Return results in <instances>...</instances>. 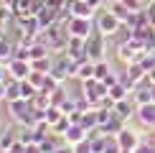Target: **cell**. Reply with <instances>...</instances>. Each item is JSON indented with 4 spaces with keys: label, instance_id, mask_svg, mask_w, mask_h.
Returning a JSON list of instances; mask_svg holds the SVG:
<instances>
[{
    "label": "cell",
    "instance_id": "obj_1",
    "mask_svg": "<svg viewBox=\"0 0 155 153\" xmlns=\"http://www.w3.org/2000/svg\"><path fill=\"white\" fill-rule=\"evenodd\" d=\"M94 25H97V33H102V36H107V38H109V36L117 33V31H122V25H125V23H122L112 10H107V8H104V10L97 13Z\"/></svg>",
    "mask_w": 155,
    "mask_h": 153
},
{
    "label": "cell",
    "instance_id": "obj_2",
    "mask_svg": "<svg viewBox=\"0 0 155 153\" xmlns=\"http://www.w3.org/2000/svg\"><path fill=\"white\" fill-rule=\"evenodd\" d=\"M76 74V59H71L69 54H61L59 59L54 61V69H51V76L54 79H59L61 84L66 79H71V76Z\"/></svg>",
    "mask_w": 155,
    "mask_h": 153
},
{
    "label": "cell",
    "instance_id": "obj_3",
    "mask_svg": "<svg viewBox=\"0 0 155 153\" xmlns=\"http://www.w3.org/2000/svg\"><path fill=\"white\" fill-rule=\"evenodd\" d=\"M107 94V84L104 82H99V79H87V82H81V97L89 102V107H97V102H99L102 97Z\"/></svg>",
    "mask_w": 155,
    "mask_h": 153
},
{
    "label": "cell",
    "instance_id": "obj_4",
    "mask_svg": "<svg viewBox=\"0 0 155 153\" xmlns=\"http://www.w3.org/2000/svg\"><path fill=\"white\" fill-rule=\"evenodd\" d=\"M66 31H69V36H76V38H84V41H87L92 33H97V25H94L92 18H76L74 15L71 21H69Z\"/></svg>",
    "mask_w": 155,
    "mask_h": 153
},
{
    "label": "cell",
    "instance_id": "obj_5",
    "mask_svg": "<svg viewBox=\"0 0 155 153\" xmlns=\"http://www.w3.org/2000/svg\"><path fill=\"white\" fill-rule=\"evenodd\" d=\"M87 59H92V61L107 59V36L92 33V36L87 38Z\"/></svg>",
    "mask_w": 155,
    "mask_h": 153
},
{
    "label": "cell",
    "instance_id": "obj_6",
    "mask_svg": "<svg viewBox=\"0 0 155 153\" xmlns=\"http://www.w3.org/2000/svg\"><path fill=\"white\" fill-rule=\"evenodd\" d=\"M31 72H33L31 61H23V59H13V61H8V74L13 76V79H18V82H25V79L31 76Z\"/></svg>",
    "mask_w": 155,
    "mask_h": 153
},
{
    "label": "cell",
    "instance_id": "obj_7",
    "mask_svg": "<svg viewBox=\"0 0 155 153\" xmlns=\"http://www.w3.org/2000/svg\"><path fill=\"white\" fill-rule=\"evenodd\" d=\"M125 127H127L125 120H120L117 115H112V117H109L104 125H99V133H102V135H112V138H117L120 133L125 130Z\"/></svg>",
    "mask_w": 155,
    "mask_h": 153
},
{
    "label": "cell",
    "instance_id": "obj_8",
    "mask_svg": "<svg viewBox=\"0 0 155 153\" xmlns=\"http://www.w3.org/2000/svg\"><path fill=\"white\" fill-rule=\"evenodd\" d=\"M114 115H117L120 120H130L132 115H137V105H135V100H120V102H114Z\"/></svg>",
    "mask_w": 155,
    "mask_h": 153
},
{
    "label": "cell",
    "instance_id": "obj_9",
    "mask_svg": "<svg viewBox=\"0 0 155 153\" xmlns=\"http://www.w3.org/2000/svg\"><path fill=\"white\" fill-rule=\"evenodd\" d=\"M94 69H97V61L92 59H81V61H76V79L79 82H87V79H94Z\"/></svg>",
    "mask_w": 155,
    "mask_h": 153
},
{
    "label": "cell",
    "instance_id": "obj_10",
    "mask_svg": "<svg viewBox=\"0 0 155 153\" xmlns=\"http://www.w3.org/2000/svg\"><path fill=\"white\" fill-rule=\"evenodd\" d=\"M135 117H137L145 127H153L155 130V102H150V105H140Z\"/></svg>",
    "mask_w": 155,
    "mask_h": 153
},
{
    "label": "cell",
    "instance_id": "obj_11",
    "mask_svg": "<svg viewBox=\"0 0 155 153\" xmlns=\"http://www.w3.org/2000/svg\"><path fill=\"white\" fill-rule=\"evenodd\" d=\"M140 140H143V138H140L135 130H130V127H125V130H122L120 135H117L120 148H130V151H135V148H137V145H140Z\"/></svg>",
    "mask_w": 155,
    "mask_h": 153
},
{
    "label": "cell",
    "instance_id": "obj_12",
    "mask_svg": "<svg viewBox=\"0 0 155 153\" xmlns=\"http://www.w3.org/2000/svg\"><path fill=\"white\" fill-rule=\"evenodd\" d=\"M132 100H135V105H150L153 100V84H140L137 89H135V94H132Z\"/></svg>",
    "mask_w": 155,
    "mask_h": 153
},
{
    "label": "cell",
    "instance_id": "obj_13",
    "mask_svg": "<svg viewBox=\"0 0 155 153\" xmlns=\"http://www.w3.org/2000/svg\"><path fill=\"white\" fill-rule=\"evenodd\" d=\"M81 140H87V130H84L81 125H71L66 130V135H64V143L66 145H76V143H81Z\"/></svg>",
    "mask_w": 155,
    "mask_h": 153
},
{
    "label": "cell",
    "instance_id": "obj_14",
    "mask_svg": "<svg viewBox=\"0 0 155 153\" xmlns=\"http://www.w3.org/2000/svg\"><path fill=\"white\" fill-rule=\"evenodd\" d=\"M71 15H76V18H92L94 15V10H92V5L87 3V0H71Z\"/></svg>",
    "mask_w": 155,
    "mask_h": 153
},
{
    "label": "cell",
    "instance_id": "obj_15",
    "mask_svg": "<svg viewBox=\"0 0 155 153\" xmlns=\"http://www.w3.org/2000/svg\"><path fill=\"white\" fill-rule=\"evenodd\" d=\"M15 143H18V130H13V127H8V130H0V151L8 153Z\"/></svg>",
    "mask_w": 155,
    "mask_h": 153
},
{
    "label": "cell",
    "instance_id": "obj_16",
    "mask_svg": "<svg viewBox=\"0 0 155 153\" xmlns=\"http://www.w3.org/2000/svg\"><path fill=\"white\" fill-rule=\"evenodd\" d=\"M107 94H109V97H112L114 102H120V100H127V97H132V94H130V89H127L125 84H122V82H117V84H112V87L107 89Z\"/></svg>",
    "mask_w": 155,
    "mask_h": 153
},
{
    "label": "cell",
    "instance_id": "obj_17",
    "mask_svg": "<svg viewBox=\"0 0 155 153\" xmlns=\"http://www.w3.org/2000/svg\"><path fill=\"white\" fill-rule=\"evenodd\" d=\"M81 127L84 130H97V127H99V120H97V110H87L81 115Z\"/></svg>",
    "mask_w": 155,
    "mask_h": 153
},
{
    "label": "cell",
    "instance_id": "obj_18",
    "mask_svg": "<svg viewBox=\"0 0 155 153\" xmlns=\"http://www.w3.org/2000/svg\"><path fill=\"white\" fill-rule=\"evenodd\" d=\"M36 94H38V87H36L31 79L21 82V100H28V102H31V100L36 97Z\"/></svg>",
    "mask_w": 155,
    "mask_h": 153
},
{
    "label": "cell",
    "instance_id": "obj_19",
    "mask_svg": "<svg viewBox=\"0 0 155 153\" xmlns=\"http://www.w3.org/2000/svg\"><path fill=\"white\" fill-rule=\"evenodd\" d=\"M31 66H33V72L51 74V69H54V61H51L48 56H43V59H36V61H31Z\"/></svg>",
    "mask_w": 155,
    "mask_h": 153
},
{
    "label": "cell",
    "instance_id": "obj_20",
    "mask_svg": "<svg viewBox=\"0 0 155 153\" xmlns=\"http://www.w3.org/2000/svg\"><path fill=\"white\" fill-rule=\"evenodd\" d=\"M5 89H8V102H13V100H21V82L18 79H10L5 82Z\"/></svg>",
    "mask_w": 155,
    "mask_h": 153
},
{
    "label": "cell",
    "instance_id": "obj_21",
    "mask_svg": "<svg viewBox=\"0 0 155 153\" xmlns=\"http://www.w3.org/2000/svg\"><path fill=\"white\" fill-rule=\"evenodd\" d=\"M71 125H74V123L69 120V115H64V117L59 120V123H56L54 127H51V133H54V135H59V138H64V135H66V130H69Z\"/></svg>",
    "mask_w": 155,
    "mask_h": 153
},
{
    "label": "cell",
    "instance_id": "obj_22",
    "mask_svg": "<svg viewBox=\"0 0 155 153\" xmlns=\"http://www.w3.org/2000/svg\"><path fill=\"white\" fill-rule=\"evenodd\" d=\"M112 74V69H109V64L107 59H102V61H97V69H94V79H99V82H104L107 76Z\"/></svg>",
    "mask_w": 155,
    "mask_h": 153
},
{
    "label": "cell",
    "instance_id": "obj_23",
    "mask_svg": "<svg viewBox=\"0 0 155 153\" xmlns=\"http://www.w3.org/2000/svg\"><path fill=\"white\" fill-rule=\"evenodd\" d=\"M61 117H64V110H61L59 105H51L48 110H46V120H48V125H51V127H54L56 123H59Z\"/></svg>",
    "mask_w": 155,
    "mask_h": 153
},
{
    "label": "cell",
    "instance_id": "obj_24",
    "mask_svg": "<svg viewBox=\"0 0 155 153\" xmlns=\"http://www.w3.org/2000/svg\"><path fill=\"white\" fill-rule=\"evenodd\" d=\"M120 143H117V138H112V135H107V145H104V151L102 153H120Z\"/></svg>",
    "mask_w": 155,
    "mask_h": 153
},
{
    "label": "cell",
    "instance_id": "obj_25",
    "mask_svg": "<svg viewBox=\"0 0 155 153\" xmlns=\"http://www.w3.org/2000/svg\"><path fill=\"white\" fill-rule=\"evenodd\" d=\"M135 153H155V143H153V138H150V140H140V145L135 148Z\"/></svg>",
    "mask_w": 155,
    "mask_h": 153
},
{
    "label": "cell",
    "instance_id": "obj_26",
    "mask_svg": "<svg viewBox=\"0 0 155 153\" xmlns=\"http://www.w3.org/2000/svg\"><path fill=\"white\" fill-rule=\"evenodd\" d=\"M74 153H94V151H92V143H89V138L81 140V143H76V145H74Z\"/></svg>",
    "mask_w": 155,
    "mask_h": 153
},
{
    "label": "cell",
    "instance_id": "obj_27",
    "mask_svg": "<svg viewBox=\"0 0 155 153\" xmlns=\"http://www.w3.org/2000/svg\"><path fill=\"white\" fill-rule=\"evenodd\" d=\"M28 79L33 82L38 89H41V87H43V82H46V74H41V72H31V76H28Z\"/></svg>",
    "mask_w": 155,
    "mask_h": 153
},
{
    "label": "cell",
    "instance_id": "obj_28",
    "mask_svg": "<svg viewBox=\"0 0 155 153\" xmlns=\"http://www.w3.org/2000/svg\"><path fill=\"white\" fill-rule=\"evenodd\" d=\"M122 5H125L127 10H143V5H140V0H120Z\"/></svg>",
    "mask_w": 155,
    "mask_h": 153
},
{
    "label": "cell",
    "instance_id": "obj_29",
    "mask_svg": "<svg viewBox=\"0 0 155 153\" xmlns=\"http://www.w3.org/2000/svg\"><path fill=\"white\" fill-rule=\"evenodd\" d=\"M145 15H147V23H150L153 28H155V0H153L150 5H147V10H145Z\"/></svg>",
    "mask_w": 155,
    "mask_h": 153
},
{
    "label": "cell",
    "instance_id": "obj_30",
    "mask_svg": "<svg viewBox=\"0 0 155 153\" xmlns=\"http://www.w3.org/2000/svg\"><path fill=\"white\" fill-rule=\"evenodd\" d=\"M10 74H8V64H0V82H8Z\"/></svg>",
    "mask_w": 155,
    "mask_h": 153
},
{
    "label": "cell",
    "instance_id": "obj_31",
    "mask_svg": "<svg viewBox=\"0 0 155 153\" xmlns=\"http://www.w3.org/2000/svg\"><path fill=\"white\" fill-rule=\"evenodd\" d=\"M8 153H25V143H21V140H18V143L13 145V148H10Z\"/></svg>",
    "mask_w": 155,
    "mask_h": 153
},
{
    "label": "cell",
    "instance_id": "obj_32",
    "mask_svg": "<svg viewBox=\"0 0 155 153\" xmlns=\"http://www.w3.org/2000/svg\"><path fill=\"white\" fill-rule=\"evenodd\" d=\"M25 153H43V151L38 143H31V145H25Z\"/></svg>",
    "mask_w": 155,
    "mask_h": 153
},
{
    "label": "cell",
    "instance_id": "obj_33",
    "mask_svg": "<svg viewBox=\"0 0 155 153\" xmlns=\"http://www.w3.org/2000/svg\"><path fill=\"white\" fill-rule=\"evenodd\" d=\"M0 102H8V89H5V82H0Z\"/></svg>",
    "mask_w": 155,
    "mask_h": 153
},
{
    "label": "cell",
    "instance_id": "obj_34",
    "mask_svg": "<svg viewBox=\"0 0 155 153\" xmlns=\"http://www.w3.org/2000/svg\"><path fill=\"white\" fill-rule=\"evenodd\" d=\"M56 153H74V145H66V143H64V145H61V148L56 151Z\"/></svg>",
    "mask_w": 155,
    "mask_h": 153
},
{
    "label": "cell",
    "instance_id": "obj_35",
    "mask_svg": "<svg viewBox=\"0 0 155 153\" xmlns=\"http://www.w3.org/2000/svg\"><path fill=\"white\" fill-rule=\"evenodd\" d=\"M147 82H150V84H155V69H150V72H147Z\"/></svg>",
    "mask_w": 155,
    "mask_h": 153
},
{
    "label": "cell",
    "instance_id": "obj_36",
    "mask_svg": "<svg viewBox=\"0 0 155 153\" xmlns=\"http://www.w3.org/2000/svg\"><path fill=\"white\" fill-rule=\"evenodd\" d=\"M0 38H5V23H0Z\"/></svg>",
    "mask_w": 155,
    "mask_h": 153
},
{
    "label": "cell",
    "instance_id": "obj_37",
    "mask_svg": "<svg viewBox=\"0 0 155 153\" xmlns=\"http://www.w3.org/2000/svg\"><path fill=\"white\" fill-rule=\"evenodd\" d=\"M120 153H135V151H130V148H122V151H120Z\"/></svg>",
    "mask_w": 155,
    "mask_h": 153
},
{
    "label": "cell",
    "instance_id": "obj_38",
    "mask_svg": "<svg viewBox=\"0 0 155 153\" xmlns=\"http://www.w3.org/2000/svg\"><path fill=\"white\" fill-rule=\"evenodd\" d=\"M0 8H5V0H0Z\"/></svg>",
    "mask_w": 155,
    "mask_h": 153
}]
</instances>
